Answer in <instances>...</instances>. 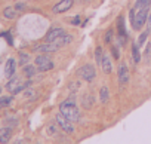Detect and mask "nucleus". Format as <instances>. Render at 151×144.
<instances>
[{
	"label": "nucleus",
	"instance_id": "26",
	"mask_svg": "<svg viewBox=\"0 0 151 144\" xmlns=\"http://www.w3.org/2000/svg\"><path fill=\"white\" fill-rule=\"evenodd\" d=\"M102 55H104V51H102V48H101V46H96V49H95V58H96V64H98V65H101Z\"/></svg>",
	"mask_w": 151,
	"mask_h": 144
},
{
	"label": "nucleus",
	"instance_id": "10",
	"mask_svg": "<svg viewBox=\"0 0 151 144\" xmlns=\"http://www.w3.org/2000/svg\"><path fill=\"white\" fill-rule=\"evenodd\" d=\"M129 79H130L129 68H127V65H126L124 62H122V64L119 65V82H120L122 85H126V83L129 82Z\"/></svg>",
	"mask_w": 151,
	"mask_h": 144
},
{
	"label": "nucleus",
	"instance_id": "16",
	"mask_svg": "<svg viewBox=\"0 0 151 144\" xmlns=\"http://www.w3.org/2000/svg\"><path fill=\"white\" fill-rule=\"evenodd\" d=\"M22 73L25 75V77H28V79H33V77L36 76V73H37V67H36V65L25 64V65L22 67Z\"/></svg>",
	"mask_w": 151,
	"mask_h": 144
},
{
	"label": "nucleus",
	"instance_id": "29",
	"mask_svg": "<svg viewBox=\"0 0 151 144\" xmlns=\"http://www.w3.org/2000/svg\"><path fill=\"white\" fill-rule=\"evenodd\" d=\"M113 30H108L107 33H105V36H104V42L105 43H111V39H113Z\"/></svg>",
	"mask_w": 151,
	"mask_h": 144
},
{
	"label": "nucleus",
	"instance_id": "11",
	"mask_svg": "<svg viewBox=\"0 0 151 144\" xmlns=\"http://www.w3.org/2000/svg\"><path fill=\"white\" fill-rule=\"evenodd\" d=\"M15 70H17V61L14 58H9L5 64V76L11 79L12 76H15Z\"/></svg>",
	"mask_w": 151,
	"mask_h": 144
},
{
	"label": "nucleus",
	"instance_id": "22",
	"mask_svg": "<svg viewBox=\"0 0 151 144\" xmlns=\"http://www.w3.org/2000/svg\"><path fill=\"white\" fill-rule=\"evenodd\" d=\"M150 5H151V0H136L132 9L136 12L138 9H141V8H145V6H150Z\"/></svg>",
	"mask_w": 151,
	"mask_h": 144
},
{
	"label": "nucleus",
	"instance_id": "34",
	"mask_svg": "<svg viewBox=\"0 0 151 144\" xmlns=\"http://www.w3.org/2000/svg\"><path fill=\"white\" fill-rule=\"evenodd\" d=\"M0 94H2V88H0Z\"/></svg>",
	"mask_w": 151,
	"mask_h": 144
},
{
	"label": "nucleus",
	"instance_id": "6",
	"mask_svg": "<svg viewBox=\"0 0 151 144\" xmlns=\"http://www.w3.org/2000/svg\"><path fill=\"white\" fill-rule=\"evenodd\" d=\"M55 122L59 125V128H61L64 132H67V134H74V125H73V122H70L65 116H62L61 111L55 114Z\"/></svg>",
	"mask_w": 151,
	"mask_h": 144
},
{
	"label": "nucleus",
	"instance_id": "14",
	"mask_svg": "<svg viewBox=\"0 0 151 144\" xmlns=\"http://www.w3.org/2000/svg\"><path fill=\"white\" fill-rule=\"evenodd\" d=\"M46 134L49 135V137H52V138H58V137H61L59 135V125L56 123H47L46 125Z\"/></svg>",
	"mask_w": 151,
	"mask_h": 144
},
{
	"label": "nucleus",
	"instance_id": "17",
	"mask_svg": "<svg viewBox=\"0 0 151 144\" xmlns=\"http://www.w3.org/2000/svg\"><path fill=\"white\" fill-rule=\"evenodd\" d=\"M117 34L122 37H127L126 27H124V17H122V15L117 18Z\"/></svg>",
	"mask_w": 151,
	"mask_h": 144
},
{
	"label": "nucleus",
	"instance_id": "21",
	"mask_svg": "<svg viewBox=\"0 0 151 144\" xmlns=\"http://www.w3.org/2000/svg\"><path fill=\"white\" fill-rule=\"evenodd\" d=\"M132 56H133V61H135L136 64L141 61V52H139L138 43H132Z\"/></svg>",
	"mask_w": 151,
	"mask_h": 144
},
{
	"label": "nucleus",
	"instance_id": "28",
	"mask_svg": "<svg viewBox=\"0 0 151 144\" xmlns=\"http://www.w3.org/2000/svg\"><path fill=\"white\" fill-rule=\"evenodd\" d=\"M111 54H113L114 59H120V51H119L117 46H111Z\"/></svg>",
	"mask_w": 151,
	"mask_h": 144
},
{
	"label": "nucleus",
	"instance_id": "23",
	"mask_svg": "<svg viewBox=\"0 0 151 144\" xmlns=\"http://www.w3.org/2000/svg\"><path fill=\"white\" fill-rule=\"evenodd\" d=\"M12 97L11 95H5V97H0V109H5V107H9L12 104Z\"/></svg>",
	"mask_w": 151,
	"mask_h": 144
},
{
	"label": "nucleus",
	"instance_id": "31",
	"mask_svg": "<svg viewBox=\"0 0 151 144\" xmlns=\"http://www.w3.org/2000/svg\"><path fill=\"white\" fill-rule=\"evenodd\" d=\"M15 9H17L18 12H24V11H25V3H17V5H15Z\"/></svg>",
	"mask_w": 151,
	"mask_h": 144
},
{
	"label": "nucleus",
	"instance_id": "24",
	"mask_svg": "<svg viewBox=\"0 0 151 144\" xmlns=\"http://www.w3.org/2000/svg\"><path fill=\"white\" fill-rule=\"evenodd\" d=\"M80 86H82V83H80L79 80H74V82H71V83L68 85V91H70L71 94H76V92L80 89Z\"/></svg>",
	"mask_w": 151,
	"mask_h": 144
},
{
	"label": "nucleus",
	"instance_id": "30",
	"mask_svg": "<svg viewBox=\"0 0 151 144\" xmlns=\"http://www.w3.org/2000/svg\"><path fill=\"white\" fill-rule=\"evenodd\" d=\"M2 36H3V37H6V40H8V43H9L11 46L14 45V39H12V36H11V33H9V31H6V33H3Z\"/></svg>",
	"mask_w": 151,
	"mask_h": 144
},
{
	"label": "nucleus",
	"instance_id": "7",
	"mask_svg": "<svg viewBox=\"0 0 151 144\" xmlns=\"http://www.w3.org/2000/svg\"><path fill=\"white\" fill-rule=\"evenodd\" d=\"M58 49H59V46L55 42H43L42 45L34 46L33 51L36 54H52V52H56Z\"/></svg>",
	"mask_w": 151,
	"mask_h": 144
},
{
	"label": "nucleus",
	"instance_id": "4",
	"mask_svg": "<svg viewBox=\"0 0 151 144\" xmlns=\"http://www.w3.org/2000/svg\"><path fill=\"white\" fill-rule=\"evenodd\" d=\"M77 76H79L82 80L91 83V82H93L95 77H96V68H95L93 64H85V65H82V67L77 70Z\"/></svg>",
	"mask_w": 151,
	"mask_h": 144
},
{
	"label": "nucleus",
	"instance_id": "19",
	"mask_svg": "<svg viewBox=\"0 0 151 144\" xmlns=\"http://www.w3.org/2000/svg\"><path fill=\"white\" fill-rule=\"evenodd\" d=\"M18 11L15 9V6H8L5 11H3V15H5V18H8V20H15L17 17H18Z\"/></svg>",
	"mask_w": 151,
	"mask_h": 144
},
{
	"label": "nucleus",
	"instance_id": "2",
	"mask_svg": "<svg viewBox=\"0 0 151 144\" xmlns=\"http://www.w3.org/2000/svg\"><path fill=\"white\" fill-rule=\"evenodd\" d=\"M151 6V5H150ZM150 6H145V8H141V9H138L136 12H135V15H132L130 17V22H132V27H133V30H141L142 27H144V24L147 22V20H148V14H150Z\"/></svg>",
	"mask_w": 151,
	"mask_h": 144
},
{
	"label": "nucleus",
	"instance_id": "1",
	"mask_svg": "<svg viewBox=\"0 0 151 144\" xmlns=\"http://www.w3.org/2000/svg\"><path fill=\"white\" fill-rule=\"evenodd\" d=\"M59 111L62 113V116H65L70 122L76 123L80 120V110L77 109V106H76V100H74V94L67 98L65 101H62L59 104Z\"/></svg>",
	"mask_w": 151,
	"mask_h": 144
},
{
	"label": "nucleus",
	"instance_id": "32",
	"mask_svg": "<svg viewBox=\"0 0 151 144\" xmlns=\"http://www.w3.org/2000/svg\"><path fill=\"white\" fill-rule=\"evenodd\" d=\"M80 21H82V18H80V17L77 15V17H74V18H73L71 24H73V25H79V24H80Z\"/></svg>",
	"mask_w": 151,
	"mask_h": 144
},
{
	"label": "nucleus",
	"instance_id": "8",
	"mask_svg": "<svg viewBox=\"0 0 151 144\" xmlns=\"http://www.w3.org/2000/svg\"><path fill=\"white\" fill-rule=\"evenodd\" d=\"M62 34H65V30L62 28V27H55V28H50L47 33H46V36H45V42H55L58 37H61Z\"/></svg>",
	"mask_w": 151,
	"mask_h": 144
},
{
	"label": "nucleus",
	"instance_id": "20",
	"mask_svg": "<svg viewBox=\"0 0 151 144\" xmlns=\"http://www.w3.org/2000/svg\"><path fill=\"white\" fill-rule=\"evenodd\" d=\"M108 100H110V91H108L107 86H102L101 91H99V101H101L102 104H105Z\"/></svg>",
	"mask_w": 151,
	"mask_h": 144
},
{
	"label": "nucleus",
	"instance_id": "25",
	"mask_svg": "<svg viewBox=\"0 0 151 144\" xmlns=\"http://www.w3.org/2000/svg\"><path fill=\"white\" fill-rule=\"evenodd\" d=\"M148 36H150V31H148V30H145L142 34H139L138 42H136V43H138V46H141V48H142V46L145 45V40H147V37H148Z\"/></svg>",
	"mask_w": 151,
	"mask_h": 144
},
{
	"label": "nucleus",
	"instance_id": "3",
	"mask_svg": "<svg viewBox=\"0 0 151 144\" xmlns=\"http://www.w3.org/2000/svg\"><path fill=\"white\" fill-rule=\"evenodd\" d=\"M28 86H31V80L22 82L19 77H15V76H12V77L9 79V82L6 83V89H8L11 94H14V95L21 94V92H22L24 89H27Z\"/></svg>",
	"mask_w": 151,
	"mask_h": 144
},
{
	"label": "nucleus",
	"instance_id": "5",
	"mask_svg": "<svg viewBox=\"0 0 151 144\" xmlns=\"http://www.w3.org/2000/svg\"><path fill=\"white\" fill-rule=\"evenodd\" d=\"M34 62H36V67H37V70L39 71H49V70H52L55 65H53V61L50 59V56L49 55H37L36 56V59H34Z\"/></svg>",
	"mask_w": 151,
	"mask_h": 144
},
{
	"label": "nucleus",
	"instance_id": "9",
	"mask_svg": "<svg viewBox=\"0 0 151 144\" xmlns=\"http://www.w3.org/2000/svg\"><path fill=\"white\" fill-rule=\"evenodd\" d=\"M74 5V0H61L59 3L53 6V14H64L68 9H71Z\"/></svg>",
	"mask_w": 151,
	"mask_h": 144
},
{
	"label": "nucleus",
	"instance_id": "27",
	"mask_svg": "<svg viewBox=\"0 0 151 144\" xmlns=\"http://www.w3.org/2000/svg\"><path fill=\"white\" fill-rule=\"evenodd\" d=\"M28 61H30V55L25 52H21L19 54V65H25V64H28Z\"/></svg>",
	"mask_w": 151,
	"mask_h": 144
},
{
	"label": "nucleus",
	"instance_id": "12",
	"mask_svg": "<svg viewBox=\"0 0 151 144\" xmlns=\"http://www.w3.org/2000/svg\"><path fill=\"white\" fill-rule=\"evenodd\" d=\"M93 106H95V95L91 94V92L85 94V95L82 97V107L86 109V110H91Z\"/></svg>",
	"mask_w": 151,
	"mask_h": 144
},
{
	"label": "nucleus",
	"instance_id": "33",
	"mask_svg": "<svg viewBox=\"0 0 151 144\" xmlns=\"http://www.w3.org/2000/svg\"><path fill=\"white\" fill-rule=\"evenodd\" d=\"M80 3H86V2H89V0H79Z\"/></svg>",
	"mask_w": 151,
	"mask_h": 144
},
{
	"label": "nucleus",
	"instance_id": "13",
	"mask_svg": "<svg viewBox=\"0 0 151 144\" xmlns=\"http://www.w3.org/2000/svg\"><path fill=\"white\" fill-rule=\"evenodd\" d=\"M101 68L105 75H110L111 70H113V65H111V59H110V55L107 52H104L102 55V59H101Z\"/></svg>",
	"mask_w": 151,
	"mask_h": 144
},
{
	"label": "nucleus",
	"instance_id": "15",
	"mask_svg": "<svg viewBox=\"0 0 151 144\" xmlns=\"http://www.w3.org/2000/svg\"><path fill=\"white\" fill-rule=\"evenodd\" d=\"M12 137V128L11 126H3L0 128V143H8Z\"/></svg>",
	"mask_w": 151,
	"mask_h": 144
},
{
	"label": "nucleus",
	"instance_id": "18",
	"mask_svg": "<svg viewBox=\"0 0 151 144\" xmlns=\"http://www.w3.org/2000/svg\"><path fill=\"white\" fill-rule=\"evenodd\" d=\"M71 42H73V36H71V34H62L61 37H58V39L55 40V43H56L59 48L67 46V45H70Z\"/></svg>",
	"mask_w": 151,
	"mask_h": 144
}]
</instances>
